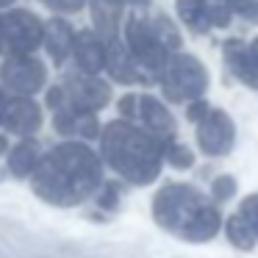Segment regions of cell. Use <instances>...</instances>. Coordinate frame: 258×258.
Returning a JSON list of instances; mask_svg holds the SVG:
<instances>
[{"label": "cell", "instance_id": "1", "mask_svg": "<svg viewBox=\"0 0 258 258\" xmlns=\"http://www.w3.org/2000/svg\"><path fill=\"white\" fill-rule=\"evenodd\" d=\"M103 186V164L81 142H61L42 156L34 172V191L50 206H78Z\"/></svg>", "mask_w": 258, "mask_h": 258}, {"label": "cell", "instance_id": "2", "mask_svg": "<svg viewBox=\"0 0 258 258\" xmlns=\"http://www.w3.org/2000/svg\"><path fill=\"white\" fill-rule=\"evenodd\" d=\"M167 145L147 128H136L128 119H114L100 134V153L106 164L128 183L147 186L158 178L167 161Z\"/></svg>", "mask_w": 258, "mask_h": 258}, {"label": "cell", "instance_id": "3", "mask_svg": "<svg viewBox=\"0 0 258 258\" xmlns=\"http://www.w3.org/2000/svg\"><path fill=\"white\" fill-rule=\"evenodd\" d=\"M153 217L164 230L180 236L183 241H208L219 233L217 206L206 200L203 191L186 183H169L153 197Z\"/></svg>", "mask_w": 258, "mask_h": 258}, {"label": "cell", "instance_id": "4", "mask_svg": "<svg viewBox=\"0 0 258 258\" xmlns=\"http://www.w3.org/2000/svg\"><path fill=\"white\" fill-rule=\"evenodd\" d=\"M158 81H161L167 100L172 103H191L197 97H203L208 89L206 67L200 64V58L189 56V53H172V58L161 70Z\"/></svg>", "mask_w": 258, "mask_h": 258}, {"label": "cell", "instance_id": "5", "mask_svg": "<svg viewBox=\"0 0 258 258\" xmlns=\"http://www.w3.org/2000/svg\"><path fill=\"white\" fill-rule=\"evenodd\" d=\"M125 45H128L131 56L139 61L142 70L156 73V75H161V70L167 67V61L172 58V50H169L167 42L158 36L153 20L136 17V14H131V17L125 20Z\"/></svg>", "mask_w": 258, "mask_h": 258}, {"label": "cell", "instance_id": "6", "mask_svg": "<svg viewBox=\"0 0 258 258\" xmlns=\"http://www.w3.org/2000/svg\"><path fill=\"white\" fill-rule=\"evenodd\" d=\"M39 45H45V23L36 14L25 9L0 14V56L34 53Z\"/></svg>", "mask_w": 258, "mask_h": 258}, {"label": "cell", "instance_id": "7", "mask_svg": "<svg viewBox=\"0 0 258 258\" xmlns=\"http://www.w3.org/2000/svg\"><path fill=\"white\" fill-rule=\"evenodd\" d=\"M0 84L6 89L17 92V95H36L42 86L47 84V70L39 58L31 53H20V56H6L3 67H0Z\"/></svg>", "mask_w": 258, "mask_h": 258}, {"label": "cell", "instance_id": "8", "mask_svg": "<svg viewBox=\"0 0 258 258\" xmlns=\"http://www.w3.org/2000/svg\"><path fill=\"white\" fill-rule=\"evenodd\" d=\"M236 142V125L225 111L214 108L197 122V145L206 156H225Z\"/></svg>", "mask_w": 258, "mask_h": 258}, {"label": "cell", "instance_id": "9", "mask_svg": "<svg viewBox=\"0 0 258 258\" xmlns=\"http://www.w3.org/2000/svg\"><path fill=\"white\" fill-rule=\"evenodd\" d=\"M64 92H67V103L81 111H97L111 100V89L106 81L89 73H70L64 78Z\"/></svg>", "mask_w": 258, "mask_h": 258}, {"label": "cell", "instance_id": "10", "mask_svg": "<svg viewBox=\"0 0 258 258\" xmlns=\"http://www.w3.org/2000/svg\"><path fill=\"white\" fill-rule=\"evenodd\" d=\"M0 125H3L6 131H12V134L31 136V134H36L39 125H42V111L31 97H25V95L12 97V100H6Z\"/></svg>", "mask_w": 258, "mask_h": 258}, {"label": "cell", "instance_id": "11", "mask_svg": "<svg viewBox=\"0 0 258 258\" xmlns=\"http://www.w3.org/2000/svg\"><path fill=\"white\" fill-rule=\"evenodd\" d=\"M75 64H78L81 73L97 75L100 70H106L108 61V42L103 39L97 31H81L75 34Z\"/></svg>", "mask_w": 258, "mask_h": 258}, {"label": "cell", "instance_id": "12", "mask_svg": "<svg viewBox=\"0 0 258 258\" xmlns=\"http://www.w3.org/2000/svg\"><path fill=\"white\" fill-rule=\"evenodd\" d=\"M125 6H150V0H89L95 31H97V34H100L106 42H114V39H117L119 17H122V9H125Z\"/></svg>", "mask_w": 258, "mask_h": 258}, {"label": "cell", "instance_id": "13", "mask_svg": "<svg viewBox=\"0 0 258 258\" xmlns=\"http://www.w3.org/2000/svg\"><path fill=\"white\" fill-rule=\"evenodd\" d=\"M106 70L117 84H147V75L142 73L139 61L131 56L128 45H119L117 39L108 42V61H106Z\"/></svg>", "mask_w": 258, "mask_h": 258}, {"label": "cell", "instance_id": "14", "mask_svg": "<svg viewBox=\"0 0 258 258\" xmlns=\"http://www.w3.org/2000/svg\"><path fill=\"white\" fill-rule=\"evenodd\" d=\"M139 117H142V122H145V128L150 131V134H156L158 139H164V142H172L175 117L158 97H153V95L139 97Z\"/></svg>", "mask_w": 258, "mask_h": 258}, {"label": "cell", "instance_id": "15", "mask_svg": "<svg viewBox=\"0 0 258 258\" xmlns=\"http://www.w3.org/2000/svg\"><path fill=\"white\" fill-rule=\"evenodd\" d=\"M222 53H225V67L230 70V75L236 81H241L244 86H250V89H258V64L252 61L250 47L239 39H230L225 42Z\"/></svg>", "mask_w": 258, "mask_h": 258}, {"label": "cell", "instance_id": "16", "mask_svg": "<svg viewBox=\"0 0 258 258\" xmlns=\"http://www.w3.org/2000/svg\"><path fill=\"white\" fill-rule=\"evenodd\" d=\"M45 47H47V53H50L53 64L61 67L75 47V34H73V28H70V23H64V20H50V23H45Z\"/></svg>", "mask_w": 258, "mask_h": 258}, {"label": "cell", "instance_id": "17", "mask_svg": "<svg viewBox=\"0 0 258 258\" xmlns=\"http://www.w3.org/2000/svg\"><path fill=\"white\" fill-rule=\"evenodd\" d=\"M39 161H42V150L34 139H28V136H25L17 147H12V153H9V169H12V175H17V178L34 175L36 167H39Z\"/></svg>", "mask_w": 258, "mask_h": 258}, {"label": "cell", "instance_id": "18", "mask_svg": "<svg viewBox=\"0 0 258 258\" xmlns=\"http://www.w3.org/2000/svg\"><path fill=\"white\" fill-rule=\"evenodd\" d=\"M175 9H178V17L191 34H208L211 28V20H208L206 3L203 0H175Z\"/></svg>", "mask_w": 258, "mask_h": 258}, {"label": "cell", "instance_id": "19", "mask_svg": "<svg viewBox=\"0 0 258 258\" xmlns=\"http://www.w3.org/2000/svg\"><path fill=\"white\" fill-rule=\"evenodd\" d=\"M225 233H228V241L236 250H252L255 247V233L241 214H233V217L225 219Z\"/></svg>", "mask_w": 258, "mask_h": 258}, {"label": "cell", "instance_id": "20", "mask_svg": "<svg viewBox=\"0 0 258 258\" xmlns=\"http://www.w3.org/2000/svg\"><path fill=\"white\" fill-rule=\"evenodd\" d=\"M206 3V12H208V20H211L214 28H228L230 25V3L228 0H203Z\"/></svg>", "mask_w": 258, "mask_h": 258}, {"label": "cell", "instance_id": "21", "mask_svg": "<svg viewBox=\"0 0 258 258\" xmlns=\"http://www.w3.org/2000/svg\"><path fill=\"white\" fill-rule=\"evenodd\" d=\"M167 164L175 167V169H189V167H195V153H191L186 145L169 142L167 145Z\"/></svg>", "mask_w": 258, "mask_h": 258}, {"label": "cell", "instance_id": "22", "mask_svg": "<svg viewBox=\"0 0 258 258\" xmlns=\"http://www.w3.org/2000/svg\"><path fill=\"white\" fill-rule=\"evenodd\" d=\"M153 25H156L158 36H161V39L167 42V47H169V50H178V45H180V36H178V28H175V25L169 23V17H164V14H158V17L153 20Z\"/></svg>", "mask_w": 258, "mask_h": 258}, {"label": "cell", "instance_id": "23", "mask_svg": "<svg viewBox=\"0 0 258 258\" xmlns=\"http://www.w3.org/2000/svg\"><path fill=\"white\" fill-rule=\"evenodd\" d=\"M236 195V178L233 175H219V178H214L211 183V197L214 200H230V197Z\"/></svg>", "mask_w": 258, "mask_h": 258}, {"label": "cell", "instance_id": "24", "mask_svg": "<svg viewBox=\"0 0 258 258\" xmlns=\"http://www.w3.org/2000/svg\"><path fill=\"white\" fill-rule=\"evenodd\" d=\"M239 214L247 219V222H250L252 233H255V239H258V195L244 197V200H241V206H239Z\"/></svg>", "mask_w": 258, "mask_h": 258}, {"label": "cell", "instance_id": "25", "mask_svg": "<svg viewBox=\"0 0 258 258\" xmlns=\"http://www.w3.org/2000/svg\"><path fill=\"white\" fill-rule=\"evenodd\" d=\"M228 3L239 17H244L247 23L258 25V0H228Z\"/></svg>", "mask_w": 258, "mask_h": 258}, {"label": "cell", "instance_id": "26", "mask_svg": "<svg viewBox=\"0 0 258 258\" xmlns=\"http://www.w3.org/2000/svg\"><path fill=\"white\" fill-rule=\"evenodd\" d=\"M47 9H53V12H64V14H75L84 9L86 0H42Z\"/></svg>", "mask_w": 258, "mask_h": 258}, {"label": "cell", "instance_id": "27", "mask_svg": "<svg viewBox=\"0 0 258 258\" xmlns=\"http://www.w3.org/2000/svg\"><path fill=\"white\" fill-rule=\"evenodd\" d=\"M119 114H122L125 119L136 117V114H139V95H125V97H119Z\"/></svg>", "mask_w": 258, "mask_h": 258}, {"label": "cell", "instance_id": "28", "mask_svg": "<svg viewBox=\"0 0 258 258\" xmlns=\"http://www.w3.org/2000/svg\"><path fill=\"white\" fill-rule=\"evenodd\" d=\"M208 111H211V108H208V103L203 100V97H197V100H191L189 106H186V117L195 119V122H200V119L206 117Z\"/></svg>", "mask_w": 258, "mask_h": 258}, {"label": "cell", "instance_id": "29", "mask_svg": "<svg viewBox=\"0 0 258 258\" xmlns=\"http://www.w3.org/2000/svg\"><path fill=\"white\" fill-rule=\"evenodd\" d=\"M117 197H119L117 186H114V183H106V189L100 191V200H97V203H100L103 208H114V206H117Z\"/></svg>", "mask_w": 258, "mask_h": 258}, {"label": "cell", "instance_id": "30", "mask_svg": "<svg viewBox=\"0 0 258 258\" xmlns=\"http://www.w3.org/2000/svg\"><path fill=\"white\" fill-rule=\"evenodd\" d=\"M247 47H250V56H252V61L258 64V36H255V39H252V42H250V45H247Z\"/></svg>", "mask_w": 258, "mask_h": 258}, {"label": "cell", "instance_id": "31", "mask_svg": "<svg viewBox=\"0 0 258 258\" xmlns=\"http://www.w3.org/2000/svg\"><path fill=\"white\" fill-rule=\"evenodd\" d=\"M6 150H9V142H6V136L0 134V156H3V153H6Z\"/></svg>", "mask_w": 258, "mask_h": 258}, {"label": "cell", "instance_id": "32", "mask_svg": "<svg viewBox=\"0 0 258 258\" xmlns=\"http://www.w3.org/2000/svg\"><path fill=\"white\" fill-rule=\"evenodd\" d=\"M3 108H6V95H3V89H0V119H3Z\"/></svg>", "mask_w": 258, "mask_h": 258}, {"label": "cell", "instance_id": "33", "mask_svg": "<svg viewBox=\"0 0 258 258\" xmlns=\"http://www.w3.org/2000/svg\"><path fill=\"white\" fill-rule=\"evenodd\" d=\"M12 3H14V0H0V9H9Z\"/></svg>", "mask_w": 258, "mask_h": 258}]
</instances>
